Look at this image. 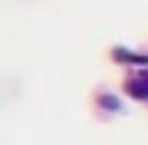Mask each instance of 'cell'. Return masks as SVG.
Listing matches in <instances>:
<instances>
[{
    "label": "cell",
    "mask_w": 148,
    "mask_h": 145,
    "mask_svg": "<svg viewBox=\"0 0 148 145\" xmlns=\"http://www.w3.org/2000/svg\"><path fill=\"white\" fill-rule=\"evenodd\" d=\"M102 106H106V109H119V102L112 99V96H102Z\"/></svg>",
    "instance_id": "3"
},
{
    "label": "cell",
    "mask_w": 148,
    "mask_h": 145,
    "mask_svg": "<svg viewBox=\"0 0 148 145\" xmlns=\"http://www.w3.org/2000/svg\"><path fill=\"white\" fill-rule=\"evenodd\" d=\"M112 59H128V63H145V56H135V53H125V49H112Z\"/></svg>",
    "instance_id": "2"
},
{
    "label": "cell",
    "mask_w": 148,
    "mask_h": 145,
    "mask_svg": "<svg viewBox=\"0 0 148 145\" xmlns=\"http://www.w3.org/2000/svg\"><path fill=\"white\" fill-rule=\"evenodd\" d=\"M125 89H128V96H135V99H148V73L132 76V79L125 82Z\"/></svg>",
    "instance_id": "1"
}]
</instances>
